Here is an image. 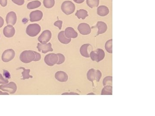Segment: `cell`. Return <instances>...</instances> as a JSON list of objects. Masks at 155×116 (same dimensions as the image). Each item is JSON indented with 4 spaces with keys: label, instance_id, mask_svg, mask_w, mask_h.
<instances>
[{
    "label": "cell",
    "instance_id": "1",
    "mask_svg": "<svg viewBox=\"0 0 155 116\" xmlns=\"http://www.w3.org/2000/svg\"><path fill=\"white\" fill-rule=\"evenodd\" d=\"M36 55L35 51L32 50H25L20 54L19 59L22 63H28L32 61H35Z\"/></svg>",
    "mask_w": 155,
    "mask_h": 116
},
{
    "label": "cell",
    "instance_id": "2",
    "mask_svg": "<svg viewBox=\"0 0 155 116\" xmlns=\"http://www.w3.org/2000/svg\"><path fill=\"white\" fill-rule=\"evenodd\" d=\"M61 9L64 14L69 15L74 13L75 6L71 1H65L61 5Z\"/></svg>",
    "mask_w": 155,
    "mask_h": 116
},
{
    "label": "cell",
    "instance_id": "3",
    "mask_svg": "<svg viewBox=\"0 0 155 116\" xmlns=\"http://www.w3.org/2000/svg\"><path fill=\"white\" fill-rule=\"evenodd\" d=\"M89 55L92 60L99 63L104 59L105 53L104 50L99 48L91 51Z\"/></svg>",
    "mask_w": 155,
    "mask_h": 116
},
{
    "label": "cell",
    "instance_id": "4",
    "mask_svg": "<svg viewBox=\"0 0 155 116\" xmlns=\"http://www.w3.org/2000/svg\"><path fill=\"white\" fill-rule=\"evenodd\" d=\"M87 79L89 81L93 82L94 80L97 82H99L100 79L102 77V73L100 70H96L95 69H90L87 74Z\"/></svg>",
    "mask_w": 155,
    "mask_h": 116
},
{
    "label": "cell",
    "instance_id": "5",
    "mask_svg": "<svg viewBox=\"0 0 155 116\" xmlns=\"http://www.w3.org/2000/svg\"><path fill=\"white\" fill-rule=\"evenodd\" d=\"M41 28L38 24H30L27 26L26 29V33L28 36L31 37L36 36L40 32Z\"/></svg>",
    "mask_w": 155,
    "mask_h": 116
},
{
    "label": "cell",
    "instance_id": "6",
    "mask_svg": "<svg viewBox=\"0 0 155 116\" xmlns=\"http://www.w3.org/2000/svg\"><path fill=\"white\" fill-rule=\"evenodd\" d=\"M0 89H2L4 91L8 92L10 94H14L17 91V84L13 82H11L7 84H3L0 86Z\"/></svg>",
    "mask_w": 155,
    "mask_h": 116
},
{
    "label": "cell",
    "instance_id": "7",
    "mask_svg": "<svg viewBox=\"0 0 155 116\" xmlns=\"http://www.w3.org/2000/svg\"><path fill=\"white\" fill-rule=\"evenodd\" d=\"M58 61V57L57 54L49 53L45 57V63L48 66H54L57 63Z\"/></svg>",
    "mask_w": 155,
    "mask_h": 116
},
{
    "label": "cell",
    "instance_id": "8",
    "mask_svg": "<svg viewBox=\"0 0 155 116\" xmlns=\"http://www.w3.org/2000/svg\"><path fill=\"white\" fill-rule=\"evenodd\" d=\"M15 51L13 49L6 50L3 53L2 55V60L5 63H8L12 60L15 57Z\"/></svg>",
    "mask_w": 155,
    "mask_h": 116
},
{
    "label": "cell",
    "instance_id": "9",
    "mask_svg": "<svg viewBox=\"0 0 155 116\" xmlns=\"http://www.w3.org/2000/svg\"><path fill=\"white\" fill-rule=\"evenodd\" d=\"M51 37V32L50 31L45 30L39 37L38 40L41 44H45L49 41Z\"/></svg>",
    "mask_w": 155,
    "mask_h": 116
},
{
    "label": "cell",
    "instance_id": "10",
    "mask_svg": "<svg viewBox=\"0 0 155 116\" xmlns=\"http://www.w3.org/2000/svg\"><path fill=\"white\" fill-rule=\"evenodd\" d=\"M78 30L82 35H88L91 31V28L87 23H81L78 27Z\"/></svg>",
    "mask_w": 155,
    "mask_h": 116
},
{
    "label": "cell",
    "instance_id": "11",
    "mask_svg": "<svg viewBox=\"0 0 155 116\" xmlns=\"http://www.w3.org/2000/svg\"><path fill=\"white\" fill-rule=\"evenodd\" d=\"M43 16V14L41 11L37 10L32 11L30 13L29 17L31 22H38L40 21Z\"/></svg>",
    "mask_w": 155,
    "mask_h": 116
},
{
    "label": "cell",
    "instance_id": "12",
    "mask_svg": "<svg viewBox=\"0 0 155 116\" xmlns=\"http://www.w3.org/2000/svg\"><path fill=\"white\" fill-rule=\"evenodd\" d=\"M37 48L38 49L39 51L43 53H46L48 52H52L53 51L51 43H48L45 44L38 43Z\"/></svg>",
    "mask_w": 155,
    "mask_h": 116
},
{
    "label": "cell",
    "instance_id": "13",
    "mask_svg": "<svg viewBox=\"0 0 155 116\" xmlns=\"http://www.w3.org/2000/svg\"><path fill=\"white\" fill-rule=\"evenodd\" d=\"M6 21L8 25H15L17 21V14L13 11L9 12L6 16Z\"/></svg>",
    "mask_w": 155,
    "mask_h": 116
},
{
    "label": "cell",
    "instance_id": "14",
    "mask_svg": "<svg viewBox=\"0 0 155 116\" xmlns=\"http://www.w3.org/2000/svg\"><path fill=\"white\" fill-rule=\"evenodd\" d=\"M3 34L8 38L13 37L15 34V28L13 25H8L5 26L3 30Z\"/></svg>",
    "mask_w": 155,
    "mask_h": 116
},
{
    "label": "cell",
    "instance_id": "15",
    "mask_svg": "<svg viewBox=\"0 0 155 116\" xmlns=\"http://www.w3.org/2000/svg\"><path fill=\"white\" fill-rule=\"evenodd\" d=\"M65 36L68 38H75L78 37V33L72 27H68L64 31Z\"/></svg>",
    "mask_w": 155,
    "mask_h": 116
},
{
    "label": "cell",
    "instance_id": "16",
    "mask_svg": "<svg viewBox=\"0 0 155 116\" xmlns=\"http://www.w3.org/2000/svg\"><path fill=\"white\" fill-rule=\"evenodd\" d=\"M55 77L58 81L61 82H67L68 80V75L63 71H58L56 72Z\"/></svg>",
    "mask_w": 155,
    "mask_h": 116
},
{
    "label": "cell",
    "instance_id": "17",
    "mask_svg": "<svg viewBox=\"0 0 155 116\" xmlns=\"http://www.w3.org/2000/svg\"><path fill=\"white\" fill-rule=\"evenodd\" d=\"M96 27L98 29L97 36L99 34L104 33L107 29V24L105 22H102V21H99V22H97Z\"/></svg>",
    "mask_w": 155,
    "mask_h": 116
},
{
    "label": "cell",
    "instance_id": "18",
    "mask_svg": "<svg viewBox=\"0 0 155 116\" xmlns=\"http://www.w3.org/2000/svg\"><path fill=\"white\" fill-rule=\"evenodd\" d=\"M110 12L109 9L107 6H100L97 9V14L101 17H105Z\"/></svg>",
    "mask_w": 155,
    "mask_h": 116
},
{
    "label": "cell",
    "instance_id": "19",
    "mask_svg": "<svg viewBox=\"0 0 155 116\" xmlns=\"http://www.w3.org/2000/svg\"><path fill=\"white\" fill-rule=\"evenodd\" d=\"M58 39L59 41L63 44H68L71 41V38H67L64 34V31H61L58 35Z\"/></svg>",
    "mask_w": 155,
    "mask_h": 116
},
{
    "label": "cell",
    "instance_id": "20",
    "mask_svg": "<svg viewBox=\"0 0 155 116\" xmlns=\"http://www.w3.org/2000/svg\"><path fill=\"white\" fill-rule=\"evenodd\" d=\"M90 45L89 44H86L81 46L80 49V53L81 56L85 58L90 57L88 52V48Z\"/></svg>",
    "mask_w": 155,
    "mask_h": 116
},
{
    "label": "cell",
    "instance_id": "21",
    "mask_svg": "<svg viewBox=\"0 0 155 116\" xmlns=\"http://www.w3.org/2000/svg\"><path fill=\"white\" fill-rule=\"evenodd\" d=\"M75 15L78 19H85L88 16L87 11L86 10H84V9H81V10L77 11Z\"/></svg>",
    "mask_w": 155,
    "mask_h": 116
},
{
    "label": "cell",
    "instance_id": "22",
    "mask_svg": "<svg viewBox=\"0 0 155 116\" xmlns=\"http://www.w3.org/2000/svg\"><path fill=\"white\" fill-rule=\"evenodd\" d=\"M41 5V2L39 1H34L28 3L27 5V8L29 10H32L37 8Z\"/></svg>",
    "mask_w": 155,
    "mask_h": 116
},
{
    "label": "cell",
    "instance_id": "23",
    "mask_svg": "<svg viewBox=\"0 0 155 116\" xmlns=\"http://www.w3.org/2000/svg\"><path fill=\"white\" fill-rule=\"evenodd\" d=\"M113 94V87L110 85H107L104 86L102 90L101 95H112Z\"/></svg>",
    "mask_w": 155,
    "mask_h": 116
},
{
    "label": "cell",
    "instance_id": "24",
    "mask_svg": "<svg viewBox=\"0 0 155 116\" xmlns=\"http://www.w3.org/2000/svg\"><path fill=\"white\" fill-rule=\"evenodd\" d=\"M21 69L23 70V72L22 73V80H24L25 79H28L29 78H32L33 77L31 75H29V73L30 72V69H26L23 67H19L18 69Z\"/></svg>",
    "mask_w": 155,
    "mask_h": 116
},
{
    "label": "cell",
    "instance_id": "25",
    "mask_svg": "<svg viewBox=\"0 0 155 116\" xmlns=\"http://www.w3.org/2000/svg\"><path fill=\"white\" fill-rule=\"evenodd\" d=\"M87 4L89 8H96L99 6L100 0H87Z\"/></svg>",
    "mask_w": 155,
    "mask_h": 116
},
{
    "label": "cell",
    "instance_id": "26",
    "mask_svg": "<svg viewBox=\"0 0 155 116\" xmlns=\"http://www.w3.org/2000/svg\"><path fill=\"white\" fill-rule=\"evenodd\" d=\"M44 5L47 8H51L55 5V0H44Z\"/></svg>",
    "mask_w": 155,
    "mask_h": 116
},
{
    "label": "cell",
    "instance_id": "27",
    "mask_svg": "<svg viewBox=\"0 0 155 116\" xmlns=\"http://www.w3.org/2000/svg\"><path fill=\"white\" fill-rule=\"evenodd\" d=\"M112 43H113V39H112L109 40L106 43L105 49L108 53H113V47H112L113 45H112Z\"/></svg>",
    "mask_w": 155,
    "mask_h": 116
},
{
    "label": "cell",
    "instance_id": "28",
    "mask_svg": "<svg viewBox=\"0 0 155 116\" xmlns=\"http://www.w3.org/2000/svg\"><path fill=\"white\" fill-rule=\"evenodd\" d=\"M112 80L113 77L112 76H107L104 78L103 80V84L104 86L107 85H112Z\"/></svg>",
    "mask_w": 155,
    "mask_h": 116
},
{
    "label": "cell",
    "instance_id": "29",
    "mask_svg": "<svg viewBox=\"0 0 155 116\" xmlns=\"http://www.w3.org/2000/svg\"><path fill=\"white\" fill-rule=\"evenodd\" d=\"M58 57V61L57 64L61 65L63 63L65 60V57L64 55L61 53H57Z\"/></svg>",
    "mask_w": 155,
    "mask_h": 116
},
{
    "label": "cell",
    "instance_id": "30",
    "mask_svg": "<svg viewBox=\"0 0 155 116\" xmlns=\"http://www.w3.org/2000/svg\"><path fill=\"white\" fill-rule=\"evenodd\" d=\"M9 82V80L7 79H5L3 77L2 74H0V84H7Z\"/></svg>",
    "mask_w": 155,
    "mask_h": 116
},
{
    "label": "cell",
    "instance_id": "31",
    "mask_svg": "<svg viewBox=\"0 0 155 116\" xmlns=\"http://www.w3.org/2000/svg\"><path fill=\"white\" fill-rule=\"evenodd\" d=\"M12 1L14 4L19 6H22L25 3L24 0H12Z\"/></svg>",
    "mask_w": 155,
    "mask_h": 116
},
{
    "label": "cell",
    "instance_id": "32",
    "mask_svg": "<svg viewBox=\"0 0 155 116\" xmlns=\"http://www.w3.org/2000/svg\"><path fill=\"white\" fill-rule=\"evenodd\" d=\"M62 24H63V22L61 20H58L54 23V25L58 27L60 30H61L62 28Z\"/></svg>",
    "mask_w": 155,
    "mask_h": 116
},
{
    "label": "cell",
    "instance_id": "33",
    "mask_svg": "<svg viewBox=\"0 0 155 116\" xmlns=\"http://www.w3.org/2000/svg\"><path fill=\"white\" fill-rule=\"evenodd\" d=\"M8 4V0H0V5L3 7H5Z\"/></svg>",
    "mask_w": 155,
    "mask_h": 116
},
{
    "label": "cell",
    "instance_id": "34",
    "mask_svg": "<svg viewBox=\"0 0 155 116\" xmlns=\"http://www.w3.org/2000/svg\"><path fill=\"white\" fill-rule=\"evenodd\" d=\"M35 55H36V58H35V61H39L41 59V56L39 53L35 52Z\"/></svg>",
    "mask_w": 155,
    "mask_h": 116
},
{
    "label": "cell",
    "instance_id": "35",
    "mask_svg": "<svg viewBox=\"0 0 155 116\" xmlns=\"http://www.w3.org/2000/svg\"><path fill=\"white\" fill-rule=\"evenodd\" d=\"M5 23V21L2 17H0V28L3 27Z\"/></svg>",
    "mask_w": 155,
    "mask_h": 116
},
{
    "label": "cell",
    "instance_id": "36",
    "mask_svg": "<svg viewBox=\"0 0 155 116\" xmlns=\"http://www.w3.org/2000/svg\"><path fill=\"white\" fill-rule=\"evenodd\" d=\"M74 2L77 4H81L84 2V0H73Z\"/></svg>",
    "mask_w": 155,
    "mask_h": 116
},
{
    "label": "cell",
    "instance_id": "37",
    "mask_svg": "<svg viewBox=\"0 0 155 116\" xmlns=\"http://www.w3.org/2000/svg\"><path fill=\"white\" fill-rule=\"evenodd\" d=\"M0 95H8L9 94L8 93H6V92L3 93L2 91H0Z\"/></svg>",
    "mask_w": 155,
    "mask_h": 116
},
{
    "label": "cell",
    "instance_id": "38",
    "mask_svg": "<svg viewBox=\"0 0 155 116\" xmlns=\"http://www.w3.org/2000/svg\"><path fill=\"white\" fill-rule=\"evenodd\" d=\"M27 1H30V0H27Z\"/></svg>",
    "mask_w": 155,
    "mask_h": 116
},
{
    "label": "cell",
    "instance_id": "39",
    "mask_svg": "<svg viewBox=\"0 0 155 116\" xmlns=\"http://www.w3.org/2000/svg\"><path fill=\"white\" fill-rule=\"evenodd\" d=\"M0 37H1V35H0Z\"/></svg>",
    "mask_w": 155,
    "mask_h": 116
}]
</instances>
